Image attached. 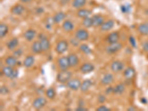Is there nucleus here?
Returning a JSON list of instances; mask_svg holds the SVG:
<instances>
[{
	"instance_id": "nucleus-1",
	"label": "nucleus",
	"mask_w": 148,
	"mask_h": 111,
	"mask_svg": "<svg viewBox=\"0 0 148 111\" xmlns=\"http://www.w3.org/2000/svg\"><path fill=\"white\" fill-rule=\"evenodd\" d=\"M72 77V73L67 70H61L57 75V81L59 83L65 84L67 83Z\"/></svg>"
},
{
	"instance_id": "nucleus-2",
	"label": "nucleus",
	"mask_w": 148,
	"mask_h": 111,
	"mask_svg": "<svg viewBox=\"0 0 148 111\" xmlns=\"http://www.w3.org/2000/svg\"><path fill=\"white\" fill-rule=\"evenodd\" d=\"M123 47V44L120 42L111 43L106 48V53L108 54H114L118 52Z\"/></svg>"
},
{
	"instance_id": "nucleus-3",
	"label": "nucleus",
	"mask_w": 148,
	"mask_h": 111,
	"mask_svg": "<svg viewBox=\"0 0 148 111\" xmlns=\"http://www.w3.org/2000/svg\"><path fill=\"white\" fill-rule=\"evenodd\" d=\"M68 49V42L66 40H61L56 44V52L59 54H62Z\"/></svg>"
},
{
	"instance_id": "nucleus-4",
	"label": "nucleus",
	"mask_w": 148,
	"mask_h": 111,
	"mask_svg": "<svg viewBox=\"0 0 148 111\" xmlns=\"http://www.w3.org/2000/svg\"><path fill=\"white\" fill-rule=\"evenodd\" d=\"M58 65H59V69L61 70H68L70 67V64H69L68 58L67 56H61L58 59Z\"/></svg>"
},
{
	"instance_id": "nucleus-5",
	"label": "nucleus",
	"mask_w": 148,
	"mask_h": 111,
	"mask_svg": "<svg viewBox=\"0 0 148 111\" xmlns=\"http://www.w3.org/2000/svg\"><path fill=\"white\" fill-rule=\"evenodd\" d=\"M2 71V73L6 77L10 78V79H14L17 76V72L14 71V70L13 69V67L8 66V65H6L5 67H4Z\"/></svg>"
},
{
	"instance_id": "nucleus-6",
	"label": "nucleus",
	"mask_w": 148,
	"mask_h": 111,
	"mask_svg": "<svg viewBox=\"0 0 148 111\" xmlns=\"http://www.w3.org/2000/svg\"><path fill=\"white\" fill-rule=\"evenodd\" d=\"M47 100L44 97H38L33 102V107L36 110H40L46 105Z\"/></svg>"
},
{
	"instance_id": "nucleus-7",
	"label": "nucleus",
	"mask_w": 148,
	"mask_h": 111,
	"mask_svg": "<svg viewBox=\"0 0 148 111\" xmlns=\"http://www.w3.org/2000/svg\"><path fill=\"white\" fill-rule=\"evenodd\" d=\"M81 82L80 81V80H79L78 79H70L66 83L67 87L70 88V90L72 91H78L79 89H80L81 87Z\"/></svg>"
},
{
	"instance_id": "nucleus-8",
	"label": "nucleus",
	"mask_w": 148,
	"mask_h": 111,
	"mask_svg": "<svg viewBox=\"0 0 148 111\" xmlns=\"http://www.w3.org/2000/svg\"><path fill=\"white\" fill-rule=\"evenodd\" d=\"M75 36L79 42H84L88 39L89 33L85 29H79L76 32Z\"/></svg>"
},
{
	"instance_id": "nucleus-9",
	"label": "nucleus",
	"mask_w": 148,
	"mask_h": 111,
	"mask_svg": "<svg viewBox=\"0 0 148 111\" xmlns=\"http://www.w3.org/2000/svg\"><path fill=\"white\" fill-rule=\"evenodd\" d=\"M111 70L114 73H119L124 69V63L121 61H114L110 65Z\"/></svg>"
},
{
	"instance_id": "nucleus-10",
	"label": "nucleus",
	"mask_w": 148,
	"mask_h": 111,
	"mask_svg": "<svg viewBox=\"0 0 148 111\" xmlns=\"http://www.w3.org/2000/svg\"><path fill=\"white\" fill-rule=\"evenodd\" d=\"M95 69L94 65L91 64V63H84L83 65L80 67V72L81 73L84 74H87L89 73H91L92 71H93Z\"/></svg>"
},
{
	"instance_id": "nucleus-11",
	"label": "nucleus",
	"mask_w": 148,
	"mask_h": 111,
	"mask_svg": "<svg viewBox=\"0 0 148 111\" xmlns=\"http://www.w3.org/2000/svg\"><path fill=\"white\" fill-rule=\"evenodd\" d=\"M92 26L97 28V27H101V25L104 22V18L101 15H94L92 17Z\"/></svg>"
},
{
	"instance_id": "nucleus-12",
	"label": "nucleus",
	"mask_w": 148,
	"mask_h": 111,
	"mask_svg": "<svg viewBox=\"0 0 148 111\" xmlns=\"http://www.w3.org/2000/svg\"><path fill=\"white\" fill-rule=\"evenodd\" d=\"M31 50L33 54H41L43 51L40 41H35V42H33L31 45Z\"/></svg>"
},
{
	"instance_id": "nucleus-13",
	"label": "nucleus",
	"mask_w": 148,
	"mask_h": 111,
	"mask_svg": "<svg viewBox=\"0 0 148 111\" xmlns=\"http://www.w3.org/2000/svg\"><path fill=\"white\" fill-rule=\"evenodd\" d=\"M135 75V69L132 67H128L124 70V76L127 79H132Z\"/></svg>"
},
{
	"instance_id": "nucleus-14",
	"label": "nucleus",
	"mask_w": 148,
	"mask_h": 111,
	"mask_svg": "<svg viewBox=\"0 0 148 111\" xmlns=\"http://www.w3.org/2000/svg\"><path fill=\"white\" fill-rule=\"evenodd\" d=\"M36 32L35 30L33 29H28V30H26L24 33V39H26L28 42H31L33 41V39L36 37Z\"/></svg>"
},
{
	"instance_id": "nucleus-15",
	"label": "nucleus",
	"mask_w": 148,
	"mask_h": 111,
	"mask_svg": "<svg viewBox=\"0 0 148 111\" xmlns=\"http://www.w3.org/2000/svg\"><path fill=\"white\" fill-rule=\"evenodd\" d=\"M114 81V77L113 75L111 73H107L102 77L101 80V83L103 85H109Z\"/></svg>"
},
{
	"instance_id": "nucleus-16",
	"label": "nucleus",
	"mask_w": 148,
	"mask_h": 111,
	"mask_svg": "<svg viewBox=\"0 0 148 111\" xmlns=\"http://www.w3.org/2000/svg\"><path fill=\"white\" fill-rule=\"evenodd\" d=\"M119 34H118V32H112L107 36V42H109V44L111 43H116L118 42V40H119Z\"/></svg>"
},
{
	"instance_id": "nucleus-17",
	"label": "nucleus",
	"mask_w": 148,
	"mask_h": 111,
	"mask_svg": "<svg viewBox=\"0 0 148 111\" xmlns=\"http://www.w3.org/2000/svg\"><path fill=\"white\" fill-rule=\"evenodd\" d=\"M114 24L115 23L113 20H108L107 22H104L103 24L101 25L100 28H101L102 31H109L110 30H111L114 27Z\"/></svg>"
},
{
	"instance_id": "nucleus-18",
	"label": "nucleus",
	"mask_w": 148,
	"mask_h": 111,
	"mask_svg": "<svg viewBox=\"0 0 148 111\" xmlns=\"http://www.w3.org/2000/svg\"><path fill=\"white\" fill-rule=\"evenodd\" d=\"M24 10H25V8H24V6L22 5H20V4H18V5H16L12 7L11 13L14 15H21L23 13Z\"/></svg>"
},
{
	"instance_id": "nucleus-19",
	"label": "nucleus",
	"mask_w": 148,
	"mask_h": 111,
	"mask_svg": "<svg viewBox=\"0 0 148 111\" xmlns=\"http://www.w3.org/2000/svg\"><path fill=\"white\" fill-rule=\"evenodd\" d=\"M68 61H69V64H70V67H76L77 66L78 64H79V57L76 54H69L68 56Z\"/></svg>"
},
{
	"instance_id": "nucleus-20",
	"label": "nucleus",
	"mask_w": 148,
	"mask_h": 111,
	"mask_svg": "<svg viewBox=\"0 0 148 111\" xmlns=\"http://www.w3.org/2000/svg\"><path fill=\"white\" fill-rule=\"evenodd\" d=\"M92 86V81L90 79H85L84 80L81 84V87H80V91L82 92H87L89 89L91 88Z\"/></svg>"
},
{
	"instance_id": "nucleus-21",
	"label": "nucleus",
	"mask_w": 148,
	"mask_h": 111,
	"mask_svg": "<svg viewBox=\"0 0 148 111\" xmlns=\"http://www.w3.org/2000/svg\"><path fill=\"white\" fill-rule=\"evenodd\" d=\"M65 17H66V14L64 12H62V11H59V12H58V13H56L54 15V18H54V23L59 24V23L61 22L65 19Z\"/></svg>"
},
{
	"instance_id": "nucleus-22",
	"label": "nucleus",
	"mask_w": 148,
	"mask_h": 111,
	"mask_svg": "<svg viewBox=\"0 0 148 111\" xmlns=\"http://www.w3.org/2000/svg\"><path fill=\"white\" fill-rule=\"evenodd\" d=\"M34 61H35L34 56L32 55H29L24 59L23 65H24V66L25 67H27V68H29V67H30L33 66V65L34 64Z\"/></svg>"
},
{
	"instance_id": "nucleus-23",
	"label": "nucleus",
	"mask_w": 148,
	"mask_h": 111,
	"mask_svg": "<svg viewBox=\"0 0 148 111\" xmlns=\"http://www.w3.org/2000/svg\"><path fill=\"white\" fill-rule=\"evenodd\" d=\"M138 31L141 35H148V22H144L139 24L138 26Z\"/></svg>"
},
{
	"instance_id": "nucleus-24",
	"label": "nucleus",
	"mask_w": 148,
	"mask_h": 111,
	"mask_svg": "<svg viewBox=\"0 0 148 111\" xmlns=\"http://www.w3.org/2000/svg\"><path fill=\"white\" fill-rule=\"evenodd\" d=\"M40 42L42 44V48L43 51H47L50 49V41L47 39L46 37H42L40 38Z\"/></svg>"
},
{
	"instance_id": "nucleus-25",
	"label": "nucleus",
	"mask_w": 148,
	"mask_h": 111,
	"mask_svg": "<svg viewBox=\"0 0 148 111\" xmlns=\"http://www.w3.org/2000/svg\"><path fill=\"white\" fill-rule=\"evenodd\" d=\"M17 59L16 57H14L13 56H7V58L5 60V63L6 65H8V66L11 67H14L17 65Z\"/></svg>"
},
{
	"instance_id": "nucleus-26",
	"label": "nucleus",
	"mask_w": 148,
	"mask_h": 111,
	"mask_svg": "<svg viewBox=\"0 0 148 111\" xmlns=\"http://www.w3.org/2000/svg\"><path fill=\"white\" fill-rule=\"evenodd\" d=\"M62 28L65 31L70 32L74 29V24H73V22L71 21L66 20L63 22Z\"/></svg>"
},
{
	"instance_id": "nucleus-27",
	"label": "nucleus",
	"mask_w": 148,
	"mask_h": 111,
	"mask_svg": "<svg viewBox=\"0 0 148 111\" xmlns=\"http://www.w3.org/2000/svg\"><path fill=\"white\" fill-rule=\"evenodd\" d=\"M91 11L88 9H81L80 8L77 12V16L79 18H87V17H89L91 16Z\"/></svg>"
},
{
	"instance_id": "nucleus-28",
	"label": "nucleus",
	"mask_w": 148,
	"mask_h": 111,
	"mask_svg": "<svg viewBox=\"0 0 148 111\" xmlns=\"http://www.w3.org/2000/svg\"><path fill=\"white\" fill-rule=\"evenodd\" d=\"M18 45V40L17 38H13L7 44V48L11 50H13Z\"/></svg>"
},
{
	"instance_id": "nucleus-29",
	"label": "nucleus",
	"mask_w": 148,
	"mask_h": 111,
	"mask_svg": "<svg viewBox=\"0 0 148 111\" xmlns=\"http://www.w3.org/2000/svg\"><path fill=\"white\" fill-rule=\"evenodd\" d=\"M125 91V86L123 84H118L115 87H113V93L121 95Z\"/></svg>"
},
{
	"instance_id": "nucleus-30",
	"label": "nucleus",
	"mask_w": 148,
	"mask_h": 111,
	"mask_svg": "<svg viewBox=\"0 0 148 111\" xmlns=\"http://www.w3.org/2000/svg\"><path fill=\"white\" fill-rule=\"evenodd\" d=\"M86 2H87V0H73L72 3V6L74 8L80 9L83 6L85 5Z\"/></svg>"
},
{
	"instance_id": "nucleus-31",
	"label": "nucleus",
	"mask_w": 148,
	"mask_h": 111,
	"mask_svg": "<svg viewBox=\"0 0 148 111\" xmlns=\"http://www.w3.org/2000/svg\"><path fill=\"white\" fill-rule=\"evenodd\" d=\"M79 50H81L83 54H86V55H90V54H92V50H91V48L86 44H80Z\"/></svg>"
},
{
	"instance_id": "nucleus-32",
	"label": "nucleus",
	"mask_w": 148,
	"mask_h": 111,
	"mask_svg": "<svg viewBox=\"0 0 148 111\" xmlns=\"http://www.w3.org/2000/svg\"><path fill=\"white\" fill-rule=\"evenodd\" d=\"M7 32H8V27L7 24L1 23L0 24V37L3 38L7 35Z\"/></svg>"
},
{
	"instance_id": "nucleus-33",
	"label": "nucleus",
	"mask_w": 148,
	"mask_h": 111,
	"mask_svg": "<svg viewBox=\"0 0 148 111\" xmlns=\"http://www.w3.org/2000/svg\"><path fill=\"white\" fill-rule=\"evenodd\" d=\"M45 95H46V96L48 98H50V99H54L56 96L55 90H54V88H52V87L48 88V90L45 91Z\"/></svg>"
},
{
	"instance_id": "nucleus-34",
	"label": "nucleus",
	"mask_w": 148,
	"mask_h": 111,
	"mask_svg": "<svg viewBox=\"0 0 148 111\" xmlns=\"http://www.w3.org/2000/svg\"><path fill=\"white\" fill-rule=\"evenodd\" d=\"M82 24L85 28H89L92 26V18H90V17H87V18H83V21H82Z\"/></svg>"
},
{
	"instance_id": "nucleus-35",
	"label": "nucleus",
	"mask_w": 148,
	"mask_h": 111,
	"mask_svg": "<svg viewBox=\"0 0 148 111\" xmlns=\"http://www.w3.org/2000/svg\"><path fill=\"white\" fill-rule=\"evenodd\" d=\"M22 55V49H18V50H16L13 51V56L14 57H16L17 59H18L19 57H21V56Z\"/></svg>"
},
{
	"instance_id": "nucleus-36",
	"label": "nucleus",
	"mask_w": 148,
	"mask_h": 111,
	"mask_svg": "<svg viewBox=\"0 0 148 111\" xmlns=\"http://www.w3.org/2000/svg\"><path fill=\"white\" fill-rule=\"evenodd\" d=\"M9 92V89L7 88L6 86H2L0 87V93L1 95H6Z\"/></svg>"
},
{
	"instance_id": "nucleus-37",
	"label": "nucleus",
	"mask_w": 148,
	"mask_h": 111,
	"mask_svg": "<svg viewBox=\"0 0 148 111\" xmlns=\"http://www.w3.org/2000/svg\"><path fill=\"white\" fill-rule=\"evenodd\" d=\"M96 110L98 111H110V109L109 107H107V106L105 105H101L100 107H98L97 109H96Z\"/></svg>"
},
{
	"instance_id": "nucleus-38",
	"label": "nucleus",
	"mask_w": 148,
	"mask_h": 111,
	"mask_svg": "<svg viewBox=\"0 0 148 111\" xmlns=\"http://www.w3.org/2000/svg\"><path fill=\"white\" fill-rule=\"evenodd\" d=\"M98 102L101 104H103L106 102V97L104 95H99L98 96Z\"/></svg>"
},
{
	"instance_id": "nucleus-39",
	"label": "nucleus",
	"mask_w": 148,
	"mask_h": 111,
	"mask_svg": "<svg viewBox=\"0 0 148 111\" xmlns=\"http://www.w3.org/2000/svg\"><path fill=\"white\" fill-rule=\"evenodd\" d=\"M130 7L129 5H122L121 6V11L123 12V13H127L128 11H130Z\"/></svg>"
},
{
	"instance_id": "nucleus-40",
	"label": "nucleus",
	"mask_w": 148,
	"mask_h": 111,
	"mask_svg": "<svg viewBox=\"0 0 148 111\" xmlns=\"http://www.w3.org/2000/svg\"><path fill=\"white\" fill-rule=\"evenodd\" d=\"M142 50L144 52H148V42H145L142 44Z\"/></svg>"
},
{
	"instance_id": "nucleus-41",
	"label": "nucleus",
	"mask_w": 148,
	"mask_h": 111,
	"mask_svg": "<svg viewBox=\"0 0 148 111\" xmlns=\"http://www.w3.org/2000/svg\"><path fill=\"white\" fill-rule=\"evenodd\" d=\"M112 92H113V87H108L107 89H106L105 91V93L107 95L110 94V93H112Z\"/></svg>"
},
{
	"instance_id": "nucleus-42",
	"label": "nucleus",
	"mask_w": 148,
	"mask_h": 111,
	"mask_svg": "<svg viewBox=\"0 0 148 111\" xmlns=\"http://www.w3.org/2000/svg\"><path fill=\"white\" fill-rule=\"evenodd\" d=\"M130 42H131L132 45L134 47H135V39L133 38V36H130Z\"/></svg>"
},
{
	"instance_id": "nucleus-43",
	"label": "nucleus",
	"mask_w": 148,
	"mask_h": 111,
	"mask_svg": "<svg viewBox=\"0 0 148 111\" xmlns=\"http://www.w3.org/2000/svg\"><path fill=\"white\" fill-rule=\"evenodd\" d=\"M76 111H85V110H87L85 107H82V106H79L76 109Z\"/></svg>"
},
{
	"instance_id": "nucleus-44",
	"label": "nucleus",
	"mask_w": 148,
	"mask_h": 111,
	"mask_svg": "<svg viewBox=\"0 0 148 111\" xmlns=\"http://www.w3.org/2000/svg\"><path fill=\"white\" fill-rule=\"evenodd\" d=\"M19 1H21V2H24V3H27V2H30L31 0H19Z\"/></svg>"
},
{
	"instance_id": "nucleus-45",
	"label": "nucleus",
	"mask_w": 148,
	"mask_h": 111,
	"mask_svg": "<svg viewBox=\"0 0 148 111\" xmlns=\"http://www.w3.org/2000/svg\"><path fill=\"white\" fill-rule=\"evenodd\" d=\"M135 110V108H134V107H129V108L128 109V110L131 111V110Z\"/></svg>"
},
{
	"instance_id": "nucleus-46",
	"label": "nucleus",
	"mask_w": 148,
	"mask_h": 111,
	"mask_svg": "<svg viewBox=\"0 0 148 111\" xmlns=\"http://www.w3.org/2000/svg\"><path fill=\"white\" fill-rule=\"evenodd\" d=\"M147 59H148V54H147Z\"/></svg>"
}]
</instances>
